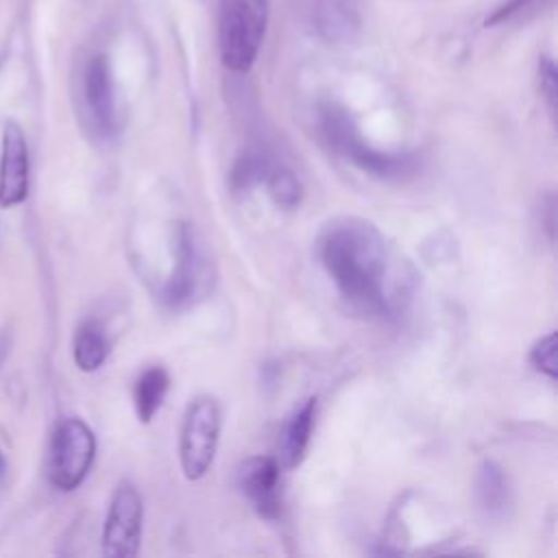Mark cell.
Instances as JSON below:
<instances>
[{
    "mask_svg": "<svg viewBox=\"0 0 558 558\" xmlns=\"http://www.w3.org/2000/svg\"><path fill=\"white\" fill-rule=\"evenodd\" d=\"M318 257L355 312L375 318L395 316L405 296L401 259L373 222L355 216L333 218L318 235Z\"/></svg>",
    "mask_w": 558,
    "mask_h": 558,
    "instance_id": "obj_1",
    "label": "cell"
},
{
    "mask_svg": "<svg viewBox=\"0 0 558 558\" xmlns=\"http://www.w3.org/2000/svg\"><path fill=\"white\" fill-rule=\"evenodd\" d=\"M268 26V0H220L218 48L233 72H248Z\"/></svg>",
    "mask_w": 558,
    "mask_h": 558,
    "instance_id": "obj_2",
    "label": "cell"
},
{
    "mask_svg": "<svg viewBox=\"0 0 558 558\" xmlns=\"http://www.w3.org/2000/svg\"><path fill=\"white\" fill-rule=\"evenodd\" d=\"M320 133L331 150L353 161L364 172H371L379 179H403L416 170V163L410 155H388L371 148L349 113L336 105H325L320 109Z\"/></svg>",
    "mask_w": 558,
    "mask_h": 558,
    "instance_id": "obj_3",
    "label": "cell"
},
{
    "mask_svg": "<svg viewBox=\"0 0 558 558\" xmlns=\"http://www.w3.org/2000/svg\"><path fill=\"white\" fill-rule=\"evenodd\" d=\"M96 458V436L81 418L61 421L48 445L46 473L54 488L74 490L87 477Z\"/></svg>",
    "mask_w": 558,
    "mask_h": 558,
    "instance_id": "obj_4",
    "label": "cell"
},
{
    "mask_svg": "<svg viewBox=\"0 0 558 558\" xmlns=\"http://www.w3.org/2000/svg\"><path fill=\"white\" fill-rule=\"evenodd\" d=\"M220 423V405L214 397L201 395L192 399L183 416L179 442L181 469L187 480H198L209 471L218 447Z\"/></svg>",
    "mask_w": 558,
    "mask_h": 558,
    "instance_id": "obj_5",
    "label": "cell"
},
{
    "mask_svg": "<svg viewBox=\"0 0 558 558\" xmlns=\"http://www.w3.org/2000/svg\"><path fill=\"white\" fill-rule=\"evenodd\" d=\"M211 281L209 259L196 233L183 225L177 238V266L163 286V301L170 307H185L201 299Z\"/></svg>",
    "mask_w": 558,
    "mask_h": 558,
    "instance_id": "obj_6",
    "label": "cell"
},
{
    "mask_svg": "<svg viewBox=\"0 0 558 558\" xmlns=\"http://www.w3.org/2000/svg\"><path fill=\"white\" fill-rule=\"evenodd\" d=\"M144 506L137 488L131 482H120L102 527V554L111 558H131L142 541Z\"/></svg>",
    "mask_w": 558,
    "mask_h": 558,
    "instance_id": "obj_7",
    "label": "cell"
},
{
    "mask_svg": "<svg viewBox=\"0 0 558 558\" xmlns=\"http://www.w3.org/2000/svg\"><path fill=\"white\" fill-rule=\"evenodd\" d=\"M238 486L253 510L268 521L281 517V464L270 456H255L238 466Z\"/></svg>",
    "mask_w": 558,
    "mask_h": 558,
    "instance_id": "obj_8",
    "label": "cell"
},
{
    "mask_svg": "<svg viewBox=\"0 0 558 558\" xmlns=\"http://www.w3.org/2000/svg\"><path fill=\"white\" fill-rule=\"evenodd\" d=\"M28 144L17 122L9 120L2 129L0 144V207H15L28 196L31 179Z\"/></svg>",
    "mask_w": 558,
    "mask_h": 558,
    "instance_id": "obj_9",
    "label": "cell"
},
{
    "mask_svg": "<svg viewBox=\"0 0 558 558\" xmlns=\"http://www.w3.org/2000/svg\"><path fill=\"white\" fill-rule=\"evenodd\" d=\"M83 96L96 133L100 137H113L118 129V109L111 65L105 54L89 59L83 76Z\"/></svg>",
    "mask_w": 558,
    "mask_h": 558,
    "instance_id": "obj_10",
    "label": "cell"
},
{
    "mask_svg": "<svg viewBox=\"0 0 558 558\" xmlns=\"http://www.w3.org/2000/svg\"><path fill=\"white\" fill-rule=\"evenodd\" d=\"M312 17L318 35L329 44H351L362 31L357 0H314Z\"/></svg>",
    "mask_w": 558,
    "mask_h": 558,
    "instance_id": "obj_11",
    "label": "cell"
},
{
    "mask_svg": "<svg viewBox=\"0 0 558 558\" xmlns=\"http://www.w3.org/2000/svg\"><path fill=\"white\" fill-rule=\"evenodd\" d=\"M314 418H316V397L305 399L288 416V421L281 429V440H279V458H281L283 466L294 469L303 462L305 451L310 447Z\"/></svg>",
    "mask_w": 558,
    "mask_h": 558,
    "instance_id": "obj_12",
    "label": "cell"
},
{
    "mask_svg": "<svg viewBox=\"0 0 558 558\" xmlns=\"http://www.w3.org/2000/svg\"><path fill=\"white\" fill-rule=\"evenodd\" d=\"M475 497L486 517H501L506 512V508L510 506V488L501 466L490 460L480 466L475 480Z\"/></svg>",
    "mask_w": 558,
    "mask_h": 558,
    "instance_id": "obj_13",
    "label": "cell"
},
{
    "mask_svg": "<svg viewBox=\"0 0 558 558\" xmlns=\"http://www.w3.org/2000/svg\"><path fill=\"white\" fill-rule=\"evenodd\" d=\"M72 353L81 371H98L109 355V338L105 333V327L96 320H85L74 333Z\"/></svg>",
    "mask_w": 558,
    "mask_h": 558,
    "instance_id": "obj_14",
    "label": "cell"
},
{
    "mask_svg": "<svg viewBox=\"0 0 558 558\" xmlns=\"http://www.w3.org/2000/svg\"><path fill=\"white\" fill-rule=\"evenodd\" d=\"M170 388V377L161 366L146 368L133 388V403H135V414L142 423H150L153 416L159 412L166 392Z\"/></svg>",
    "mask_w": 558,
    "mask_h": 558,
    "instance_id": "obj_15",
    "label": "cell"
},
{
    "mask_svg": "<svg viewBox=\"0 0 558 558\" xmlns=\"http://www.w3.org/2000/svg\"><path fill=\"white\" fill-rule=\"evenodd\" d=\"M272 163L262 155V153H255V150H246L238 157V161L233 163V170H231V187L235 192H246L259 183L266 181L268 172H270Z\"/></svg>",
    "mask_w": 558,
    "mask_h": 558,
    "instance_id": "obj_16",
    "label": "cell"
},
{
    "mask_svg": "<svg viewBox=\"0 0 558 558\" xmlns=\"http://www.w3.org/2000/svg\"><path fill=\"white\" fill-rule=\"evenodd\" d=\"M264 183H268L270 194H272L277 205H281L286 209H292V207H296L301 203V196H303L301 183H299V179L288 168L272 166Z\"/></svg>",
    "mask_w": 558,
    "mask_h": 558,
    "instance_id": "obj_17",
    "label": "cell"
},
{
    "mask_svg": "<svg viewBox=\"0 0 558 558\" xmlns=\"http://www.w3.org/2000/svg\"><path fill=\"white\" fill-rule=\"evenodd\" d=\"M530 362L534 364L536 371H541V373H545L547 377L556 379L558 368H556V333H554V331L547 333L545 338H541V340L532 347V351H530Z\"/></svg>",
    "mask_w": 558,
    "mask_h": 558,
    "instance_id": "obj_18",
    "label": "cell"
},
{
    "mask_svg": "<svg viewBox=\"0 0 558 558\" xmlns=\"http://www.w3.org/2000/svg\"><path fill=\"white\" fill-rule=\"evenodd\" d=\"M538 74H541V92L545 94V100L549 105V109H556V65L549 57L541 59L538 65Z\"/></svg>",
    "mask_w": 558,
    "mask_h": 558,
    "instance_id": "obj_19",
    "label": "cell"
},
{
    "mask_svg": "<svg viewBox=\"0 0 558 558\" xmlns=\"http://www.w3.org/2000/svg\"><path fill=\"white\" fill-rule=\"evenodd\" d=\"M530 4H532V0H506L504 4H499V7L490 13V17H486V26L501 24V22L510 20L514 13L523 11V9L530 7Z\"/></svg>",
    "mask_w": 558,
    "mask_h": 558,
    "instance_id": "obj_20",
    "label": "cell"
},
{
    "mask_svg": "<svg viewBox=\"0 0 558 558\" xmlns=\"http://www.w3.org/2000/svg\"><path fill=\"white\" fill-rule=\"evenodd\" d=\"M4 466H7V464H4V456H2V451H0V477L4 475Z\"/></svg>",
    "mask_w": 558,
    "mask_h": 558,
    "instance_id": "obj_21",
    "label": "cell"
}]
</instances>
